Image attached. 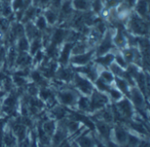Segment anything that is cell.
Here are the masks:
<instances>
[{
	"instance_id": "obj_1",
	"label": "cell",
	"mask_w": 150,
	"mask_h": 147,
	"mask_svg": "<svg viewBox=\"0 0 150 147\" xmlns=\"http://www.w3.org/2000/svg\"><path fill=\"white\" fill-rule=\"evenodd\" d=\"M127 26L128 30L135 35L143 37L149 33V24L147 19L141 18L136 13L130 14L127 18Z\"/></svg>"
},
{
	"instance_id": "obj_2",
	"label": "cell",
	"mask_w": 150,
	"mask_h": 147,
	"mask_svg": "<svg viewBox=\"0 0 150 147\" xmlns=\"http://www.w3.org/2000/svg\"><path fill=\"white\" fill-rule=\"evenodd\" d=\"M74 82L76 87L83 94L85 95H91L93 91V86L91 82L85 77H83L81 75H79L78 74H76V75H74Z\"/></svg>"
},
{
	"instance_id": "obj_3",
	"label": "cell",
	"mask_w": 150,
	"mask_h": 147,
	"mask_svg": "<svg viewBox=\"0 0 150 147\" xmlns=\"http://www.w3.org/2000/svg\"><path fill=\"white\" fill-rule=\"evenodd\" d=\"M113 47V40H112V35L110 32H106L105 37L100 41V44L98 45L97 48V55L101 56L105 53H107Z\"/></svg>"
},
{
	"instance_id": "obj_4",
	"label": "cell",
	"mask_w": 150,
	"mask_h": 147,
	"mask_svg": "<svg viewBox=\"0 0 150 147\" xmlns=\"http://www.w3.org/2000/svg\"><path fill=\"white\" fill-rule=\"evenodd\" d=\"M94 55H95V50H91L83 53L73 55V57L70 58L69 60L75 66H84L90 63V61L92 60Z\"/></svg>"
},
{
	"instance_id": "obj_5",
	"label": "cell",
	"mask_w": 150,
	"mask_h": 147,
	"mask_svg": "<svg viewBox=\"0 0 150 147\" xmlns=\"http://www.w3.org/2000/svg\"><path fill=\"white\" fill-rule=\"evenodd\" d=\"M69 31L62 29V28H56L51 34L50 37V42L59 46L60 44H62L64 40H66L67 36H68Z\"/></svg>"
},
{
	"instance_id": "obj_6",
	"label": "cell",
	"mask_w": 150,
	"mask_h": 147,
	"mask_svg": "<svg viewBox=\"0 0 150 147\" xmlns=\"http://www.w3.org/2000/svg\"><path fill=\"white\" fill-rule=\"evenodd\" d=\"M108 99L105 96L101 94L100 92H94L92 95V99L90 103V107L91 110H96L103 107L105 103H107Z\"/></svg>"
},
{
	"instance_id": "obj_7",
	"label": "cell",
	"mask_w": 150,
	"mask_h": 147,
	"mask_svg": "<svg viewBox=\"0 0 150 147\" xmlns=\"http://www.w3.org/2000/svg\"><path fill=\"white\" fill-rule=\"evenodd\" d=\"M73 46H74L73 42H68L64 45V46L61 52L60 57H59V61L62 66H66L69 63V61L70 60L71 50H72Z\"/></svg>"
},
{
	"instance_id": "obj_8",
	"label": "cell",
	"mask_w": 150,
	"mask_h": 147,
	"mask_svg": "<svg viewBox=\"0 0 150 147\" xmlns=\"http://www.w3.org/2000/svg\"><path fill=\"white\" fill-rule=\"evenodd\" d=\"M135 13L144 19L149 18V4L147 0H137V3L134 5Z\"/></svg>"
},
{
	"instance_id": "obj_9",
	"label": "cell",
	"mask_w": 150,
	"mask_h": 147,
	"mask_svg": "<svg viewBox=\"0 0 150 147\" xmlns=\"http://www.w3.org/2000/svg\"><path fill=\"white\" fill-rule=\"evenodd\" d=\"M15 63L21 68H26L32 64V57L26 52H19L17 55Z\"/></svg>"
},
{
	"instance_id": "obj_10",
	"label": "cell",
	"mask_w": 150,
	"mask_h": 147,
	"mask_svg": "<svg viewBox=\"0 0 150 147\" xmlns=\"http://www.w3.org/2000/svg\"><path fill=\"white\" fill-rule=\"evenodd\" d=\"M43 16L45 17L47 22L50 25H54L59 20V11L52 8H48L44 11Z\"/></svg>"
},
{
	"instance_id": "obj_11",
	"label": "cell",
	"mask_w": 150,
	"mask_h": 147,
	"mask_svg": "<svg viewBox=\"0 0 150 147\" xmlns=\"http://www.w3.org/2000/svg\"><path fill=\"white\" fill-rule=\"evenodd\" d=\"M113 61H114V54L113 53H105L104 55L98 56L95 60V62L103 68H108Z\"/></svg>"
},
{
	"instance_id": "obj_12",
	"label": "cell",
	"mask_w": 150,
	"mask_h": 147,
	"mask_svg": "<svg viewBox=\"0 0 150 147\" xmlns=\"http://www.w3.org/2000/svg\"><path fill=\"white\" fill-rule=\"evenodd\" d=\"M56 74H57V77L60 80H62V81L70 82L74 78V73H73V71L71 69H69V68H64L63 66L61 67L58 69V71L56 72Z\"/></svg>"
},
{
	"instance_id": "obj_13",
	"label": "cell",
	"mask_w": 150,
	"mask_h": 147,
	"mask_svg": "<svg viewBox=\"0 0 150 147\" xmlns=\"http://www.w3.org/2000/svg\"><path fill=\"white\" fill-rule=\"evenodd\" d=\"M59 98L61 102L64 104H72L76 100V96L72 91H63L59 93Z\"/></svg>"
},
{
	"instance_id": "obj_14",
	"label": "cell",
	"mask_w": 150,
	"mask_h": 147,
	"mask_svg": "<svg viewBox=\"0 0 150 147\" xmlns=\"http://www.w3.org/2000/svg\"><path fill=\"white\" fill-rule=\"evenodd\" d=\"M129 94H131V98L134 101V103H135V105L142 107L144 104V98H143V96H142V93L141 92V90H139L136 88H133Z\"/></svg>"
},
{
	"instance_id": "obj_15",
	"label": "cell",
	"mask_w": 150,
	"mask_h": 147,
	"mask_svg": "<svg viewBox=\"0 0 150 147\" xmlns=\"http://www.w3.org/2000/svg\"><path fill=\"white\" fill-rule=\"evenodd\" d=\"M73 9L80 11H85L91 7L90 0H71Z\"/></svg>"
},
{
	"instance_id": "obj_16",
	"label": "cell",
	"mask_w": 150,
	"mask_h": 147,
	"mask_svg": "<svg viewBox=\"0 0 150 147\" xmlns=\"http://www.w3.org/2000/svg\"><path fill=\"white\" fill-rule=\"evenodd\" d=\"M30 76L33 79V81L36 83L39 84L42 87H46L47 84V81L43 77L42 74L39 71H33L30 72Z\"/></svg>"
},
{
	"instance_id": "obj_17",
	"label": "cell",
	"mask_w": 150,
	"mask_h": 147,
	"mask_svg": "<svg viewBox=\"0 0 150 147\" xmlns=\"http://www.w3.org/2000/svg\"><path fill=\"white\" fill-rule=\"evenodd\" d=\"M118 107H119L120 112L123 113V115H125L128 117L132 116V107H131V104L128 100H127V99L122 100L120 103H119Z\"/></svg>"
},
{
	"instance_id": "obj_18",
	"label": "cell",
	"mask_w": 150,
	"mask_h": 147,
	"mask_svg": "<svg viewBox=\"0 0 150 147\" xmlns=\"http://www.w3.org/2000/svg\"><path fill=\"white\" fill-rule=\"evenodd\" d=\"M114 82L120 92H122L123 94H127V95L129 93V84L127 82L125 79L120 78V77H115Z\"/></svg>"
},
{
	"instance_id": "obj_19",
	"label": "cell",
	"mask_w": 150,
	"mask_h": 147,
	"mask_svg": "<svg viewBox=\"0 0 150 147\" xmlns=\"http://www.w3.org/2000/svg\"><path fill=\"white\" fill-rule=\"evenodd\" d=\"M112 40L115 43L116 46H120V47H124L127 44V39L125 35L123 34L121 30H118L117 33L115 34L114 38L112 37Z\"/></svg>"
},
{
	"instance_id": "obj_20",
	"label": "cell",
	"mask_w": 150,
	"mask_h": 147,
	"mask_svg": "<svg viewBox=\"0 0 150 147\" xmlns=\"http://www.w3.org/2000/svg\"><path fill=\"white\" fill-rule=\"evenodd\" d=\"M29 40L25 35L18 39V52H27L29 50Z\"/></svg>"
},
{
	"instance_id": "obj_21",
	"label": "cell",
	"mask_w": 150,
	"mask_h": 147,
	"mask_svg": "<svg viewBox=\"0 0 150 147\" xmlns=\"http://www.w3.org/2000/svg\"><path fill=\"white\" fill-rule=\"evenodd\" d=\"M35 26L38 28L39 31L42 32V31H46L47 29V22L45 18V17L43 15H38L35 18V23H34Z\"/></svg>"
},
{
	"instance_id": "obj_22",
	"label": "cell",
	"mask_w": 150,
	"mask_h": 147,
	"mask_svg": "<svg viewBox=\"0 0 150 147\" xmlns=\"http://www.w3.org/2000/svg\"><path fill=\"white\" fill-rule=\"evenodd\" d=\"M41 45H42V41H41L40 37L35 38V39H33V40H31V44H30V46H29L30 53L33 54V55H34V53H35L37 51L40 50Z\"/></svg>"
},
{
	"instance_id": "obj_23",
	"label": "cell",
	"mask_w": 150,
	"mask_h": 147,
	"mask_svg": "<svg viewBox=\"0 0 150 147\" xmlns=\"http://www.w3.org/2000/svg\"><path fill=\"white\" fill-rule=\"evenodd\" d=\"M110 69H111V72L113 74V75H116V77H120V78H123L126 71L124 70V68H122L121 67H120L117 63L115 62H112L110 66Z\"/></svg>"
},
{
	"instance_id": "obj_24",
	"label": "cell",
	"mask_w": 150,
	"mask_h": 147,
	"mask_svg": "<svg viewBox=\"0 0 150 147\" xmlns=\"http://www.w3.org/2000/svg\"><path fill=\"white\" fill-rule=\"evenodd\" d=\"M88 48V46L87 44L85 43H77V44H74L73 47H72V50H71V53L73 55H76V54H80V53H83L86 52Z\"/></svg>"
},
{
	"instance_id": "obj_25",
	"label": "cell",
	"mask_w": 150,
	"mask_h": 147,
	"mask_svg": "<svg viewBox=\"0 0 150 147\" xmlns=\"http://www.w3.org/2000/svg\"><path fill=\"white\" fill-rule=\"evenodd\" d=\"M99 77H100L102 80H104V81H105L106 83H108V84H111L112 82H114V75H113V74H112L111 71L107 70V69L103 70V71L100 73Z\"/></svg>"
},
{
	"instance_id": "obj_26",
	"label": "cell",
	"mask_w": 150,
	"mask_h": 147,
	"mask_svg": "<svg viewBox=\"0 0 150 147\" xmlns=\"http://www.w3.org/2000/svg\"><path fill=\"white\" fill-rule=\"evenodd\" d=\"M13 131H14V133L18 138V139L20 141H23L25 139V126L20 125V124L15 125L13 128Z\"/></svg>"
},
{
	"instance_id": "obj_27",
	"label": "cell",
	"mask_w": 150,
	"mask_h": 147,
	"mask_svg": "<svg viewBox=\"0 0 150 147\" xmlns=\"http://www.w3.org/2000/svg\"><path fill=\"white\" fill-rule=\"evenodd\" d=\"M97 127H98L100 134L103 137H105V139L109 138V136H110V128L106 124H105V123H98Z\"/></svg>"
},
{
	"instance_id": "obj_28",
	"label": "cell",
	"mask_w": 150,
	"mask_h": 147,
	"mask_svg": "<svg viewBox=\"0 0 150 147\" xmlns=\"http://www.w3.org/2000/svg\"><path fill=\"white\" fill-rule=\"evenodd\" d=\"M95 84H96V87L98 88V89L101 92L103 91H109L110 89V86L108 83H106L104 80H102L100 77H98L96 81H95Z\"/></svg>"
},
{
	"instance_id": "obj_29",
	"label": "cell",
	"mask_w": 150,
	"mask_h": 147,
	"mask_svg": "<svg viewBox=\"0 0 150 147\" xmlns=\"http://www.w3.org/2000/svg\"><path fill=\"white\" fill-rule=\"evenodd\" d=\"M115 135L117 140L121 144H124L127 139V135L122 128H117L115 131Z\"/></svg>"
},
{
	"instance_id": "obj_30",
	"label": "cell",
	"mask_w": 150,
	"mask_h": 147,
	"mask_svg": "<svg viewBox=\"0 0 150 147\" xmlns=\"http://www.w3.org/2000/svg\"><path fill=\"white\" fill-rule=\"evenodd\" d=\"M54 123L52 122V121H49V122H47L44 124L43 125V131L45 132V133L48 136H52V134L54 133Z\"/></svg>"
},
{
	"instance_id": "obj_31",
	"label": "cell",
	"mask_w": 150,
	"mask_h": 147,
	"mask_svg": "<svg viewBox=\"0 0 150 147\" xmlns=\"http://www.w3.org/2000/svg\"><path fill=\"white\" fill-rule=\"evenodd\" d=\"M17 55H18V53L16 51V48L14 46L11 47L10 48V51H9V54H8V62H9V66H12L15 61H16V58H17Z\"/></svg>"
},
{
	"instance_id": "obj_32",
	"label": "cell",
	"mask_w": 150,
	"mask_h": 147,
	"mask_svg": "<svg viewBox=\"0 0 150 147\" xmlns=\"http://www.w3.org/2000/svg\"><path fill=\"white\" fill-rule=\"evenodd\" d=\"M114 60H116L115 63H117L120 67H121L122 68H127V62L126 61L124 56L120 53H116L114 54Z\"/></svg>"
},
{
	"instance_id": "obj_33",
	"label": "cell",
	"mask_w": 150,
	"mask_h": 147,
	"mask_svg": "<svg viewBox=\"0 0 150 147\" xmlns=\"http://www.w3.org/2000/svg\"><path fill=\"white\" fill-rule=\"evenodd\" d=\"M15 103H16V98H15V96H9L4 101V110L10 111L11 109L15 105Z\"/></svg>"
},
{
	"instance_id": "obj_34",
	"label": "cell",
	"mask_w": 150,
	"mask_h": 147,
	"mask_svg": "<svg viewBox=\"0 0 150 147\" xmlns=\"http://www.w3.org/2000/svg\"><path fill=\"white\" fill-rule=\"evenodd\" d=\"M39 137H40V140L41 142L42 145H49L50 143V140H49V136L47 135L45 133V132L42 130V129H39Z\"/></svg>"
},
{
	"instance_id": "obj_35",
	"label": "cell",
	"mask_w": 150,
	"mask_h": 147,
	"mask_svg": "<svg viewBox=\"0 0 150 147\" xmlns=\"http://www.w3.org/2000/svg\"><path fill=\"white\" fill-rule=\"evenodd\" d=\"M78 144L81 147H92V141L87 137H82L78 139Z\"/></svg>"
},
{
	"instance_id": "obj_36",
	"label": "cell",
	"mask_w": 150,
	"mask_h": 147,
	"mask_svg": "<svg viewBox=\"0 0 150 147\" xmlns=\"http://www.w3.org/2000/svg\"><path fill=\"white\" fill-rule=\"evenodd\" d=\"M12 82L14 84L18 85V86H24L25 84H26V81H25V77H22V76H19V75H14L13 77H12Z\"/></svg>"
},
{
	"instance_id": "obj_37",
	"label": "cell",
	"mask_w": 150,
	"mask_h": 147,
	"mask_svg": "<svg viewBox=\"0 0 150 147\" xmlns=\"http://www.w3.org/2000/svg\"><path fill=\"white\" fill-rule=\"evenodd\" d=\"M64 138H65L64 133L62 131H58L55 133V135L54 136V144L55 146H58L60 143H62V141L64 139Z\"/></svg>"
},
{
	"instance_id": "obj_38",
	"label": "cell",
	"mask_w": 150,
	"mask_h": 147,
	"mask_svg": "<svg viewBox=\"0 0 150 147\" xmlns=\"http://www.w3.org/2000/svg\"><path fill=\"white\" fill-rule=\"evenodd\" d=\"M78 104H79V108L83 110H87L90 107V102H89L88 98H86V97H81L79 99Z\"/></svg>"
},
{
	"instance_id": "obj_39",
	"label": "cell",
	"mask_w": 150,
	"mask_h": 147,
	"mask_svg": "<svg viewBox=\"0 0 150 147\" xmlns=\"http://www.w3.org/2000/svg\"><path fill=\"white\" fill-rule=\"evenodd\" d=\"M109 94L110 96H112V98H113L114 100H120L121 97H122V93L118 90V89H109Z\"/></svg>"
},
{
	"instance_id": "obj_40",
	"label": "cell",
	"mask_w": 150,
	"mask_h": 147,
	"mask_svg": "<svg viewBox=\"0 0 150 147\" xmlns=\"http://www.w3.org/2000/svg\"><path fill=\"white\" fill-rule=\"evenodd\" d=\"M40 96L43 100H47L48 98L52 97V92L46 88H42L40 91Z\"/></svg>"
},
{
	"instance_id": "obj_41",
	"label": "cell",
	"mask_w": 150,
	"mask_h": 147,
	"mask_svg": "<svg viewBox=\"0 0 150 147\" xmlns=\"http://www.w3.org/2000/svg\"><path fill=\"white\" fill-rule=\"evenodd\" d=\"M76 117H77V119L78 120H80V121H82V122H83L85 124H87V126H89L91 129H94L95 128V126H94V124L91 123V121H90L89 120V118H87V117H83V116H81V115H78V114H76Z\"/></svg>"
},
{
	"instance_id": "obj_42",
	"label": "cell",
	"mask_w": 150,
	"mask_h": 147,
	"mask_svg": "<svg viewBox=\"0 0 150 147\" xmlns=\"http://www.w3.org/2000/svg\"><path fill=\"white\" fill-rule=\"evenodd\" d=\"M53 114H54L57 118L61 119V118H62V117L65 116V110H64L63 109H62V108L57 107V108H55V109L53 110Z\"/></svg>"
},
{
	"instance_id": "obj_43",
	"label": "cell",
	"mask_w": 150,
	"mask_h": 147,
	"mask_svg": "<svg viewBox=\"0 0 150 147\" xmlns=\"http://www.w3.org/2000/svg\"><path fill=\"white\" fill-rule=\"evenodd\" d=\"M14 141H15V139H14V138L11 134H7V135L4 136V144L7 146H11L14 144Z\"/></svg>"
},
{
	"instance_id": "obj_44",
	"label": "cell",
	"mask_w": 150,
	"mask_h": 147,
	"mask_svg": "<svg viewBox=\"0 0 150 147\" xmlns=\"http://www.w3.org/2000/svg\"><path fill=\"white\" fill-rule=\"evenodd\" d=\"M132 126H133V128H134L135 131H137V132H140V133H147V132H146V130H145L144 126H143V125H142V124H132Z\"/></svg>"
},
{
	"instance_id": "obj_45",
	"label": "cell",
	"mask_w": 150,
	"mask_h": 147,
	"mask_svg": "<svg viewBox=\"0 0 150 147\" xmlns=\"http://www.w3.org/2000/svg\"><path fill=\"white\" fill-rule=\"evenodd\" d=\"M128 143H129V145H130L131 146L134 147L138 145V143H139V140H138V139H137L136 137L130 135V136L128 137Z\"/></svg>"
},
{
	"instance_id": "obj_46",
	"label": "cell",
	"mask_w": 150,
	"mask_h": 147,
	"mask_svg": "<svg viewBox=\"0 0 150 147\" xmlns=\"http://www.w3.org/2000/svg\"><path fill=\"white\" fill-rule=\"evenodd\" d=\"M69 129L71 131V132H76L77 129H78V126H79V124H78V123L77 122H75V121H72V122H70L69 124Z\"/></svg>"
},
{
	"instance_id": "obj_47",
	"label": "cell",
	"mask_w": 150,
	"mask_h": 147,
	"mask_svg": "<svg viewBox=\"0 0 150 147\" xmlns=\"http://www.w3.org/2000/svg\"><path fill=\"white\" fill-rule=\"evenodd\" d=\"M34 55H35V61L36 62H40L42 60H43V58H44V56H43V53L40 51V50H39V51H37L35 53H34Z\"/></svg>"
},
{
	"instance_id": "obj_48",
	"label": "cell",
	"mask_w": 150,
	"mask_h": 147,
	"mask_svg": "<svg viewBox=\"0 0 150 147\" xmlns=\"http://www.w3.org/2000/svg\"><path fill=\"white\" fill-rule=\"evenodd\" d=\"M28 91H29V93H30L31 95L34 96V95H36V94L38 93V89H37V87H36L34 84H32V85H29V87H28Z\"/></svg>"
},
{
	"instance_id": "obj_49",
	"label": "cell",
	"mask_w": 150,
	"mask_h": 147,
	"mask_svg": "<svg viewBox=\"0 0 150 147\" xmlns=\"http://www.w3.org/2000/svg\"><path fill=\"white\" fill-rule=\"evenodd\" d=\"M104 117V119H105L106 122H111L112 120V113L110 111H105L103 115Z\"/></svg>"
},
{
	"instance_id": "obj_50",
	"label": "cell",
	"mask_w": 150,
	"mask_h": 147,
	"mask_svg": "<svg viewBox=\"0 0 150 147\" xmlns=\"http://www.w3.org/2000/svg\"><path fill=\"white\" fill-rule=\"evenodd\" d=\"M126 3H124L128 8H132V7H134L135 4L137 3V0H125Z\"/></svg>"
},
{
	"instance_id": "obj_51",
	"label": "cell",
	"mask_w": 150,
	"mask_h": 147,
	"mask_svg": "<svg viewBox=\"0 0 150 147\" xmlns=\"http://www.w3.org/2000/svg\"><path fill=\"white\" fill-rule=\"evenodd\" d=\"M107 147H117V146L114 143H112V142H108Z\"/></svg>"
},
{
	"instance_id": "obj_52",
	"label": "cell",
	"mask_w": 150,
	"mask_h": 147,
	"mask_svg": "<svg viewBox=\"0 0 150 147\" xmlns=\"http://www.w3.org/2000/svg\"><path fill=\"white\" fill-rule=\"evenodd\" d=\"M60 147H70V146L69 145V143H68V142H63V143L61 145V146Z\"/></svg>"
},
{
	"instance_id": "obj_53",
	"label": "cell",
	"mask_w": 150,
	"mask_h": 147,
	"mask_svg": "<svg viewBox=\"0 0 150 147\" xmlns=\"http://www.w3.org/2000/svg\"><path fill=\"white\" fill-rule=\"evenodd\" d=\"M28 146H29V143H28L27 140H25V141H24V143L22 144L21 147H28Z\"/></svg>"
},
{
	"instance_id": "obj_54",
	"label": "cell",
	"mask_w": 150,
	"mask_h": 147,
	"mask_svg": "<svg viewBox=\"0 0 150 147\" xmlns=\"http://www.w3.org/2000/svg\"><path fill=\"white\" fill-rule=\"evenodd\" d=\"M31 147H37V146H36V142H35V141H33V145H32V146Z\"/></svg>"
},
{
	"instance_id": "obj_55",
	"label": "cell",
	"mask_w": 150,
	"mask_h": 147,
	"mask_svg": "<svg viewBox=\"0 0 150 147\" xmlns=\"http://www.w3.org/2000/svg\"><path fill=\"white\" fill-rule=\"evenodd\" d=\"M98 147H105V146H104L103 145H101V144H99V143H98Z\"/></svg>"
},
{
	"instance_id": "obj_56",
	"label": "cell",
	"mask_w": 150,
	"mask_h": 147,
	"mask_svg": "<svg viewBox=\"0 0 150 147\" xmlns=\"http://www.w3.org/2000/svg\"><path fill=\"white\" fill-rule=\"evenodd\" d=\"M39 147H46V146H45V145H42V144H40V145L39 146Z\"/></svg>"
}]
</instances>
